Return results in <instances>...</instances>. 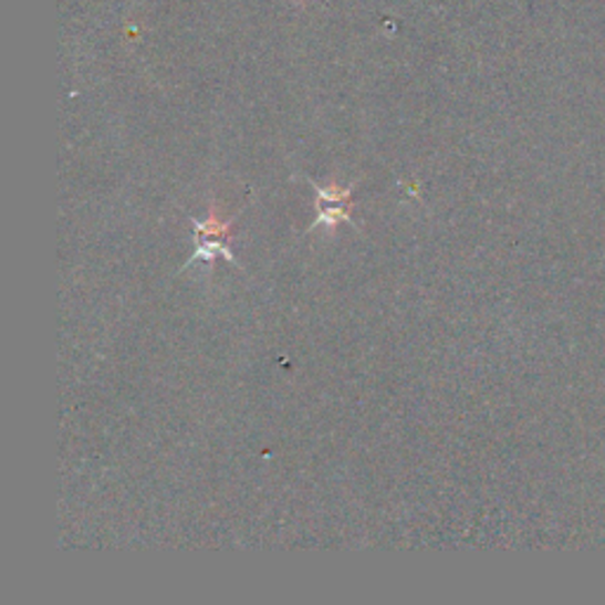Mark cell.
<instances>
[{
    "mask_svg": "<svg viewBox=\"0 0 605 605\" xmlns=\"http://www.w3.org/2000/svg\"><path fill=\"white\" fill-rule=\"evenodd\" d=\"M315 192H317V220L313 222V228H310V232L313 230H320V228H326V230H334L338 222H351L355 228V220H353V192H355V182L351 187H338V185H330V187H320L315 185Z\"/></svg>",
    "mask_w": 605,
    "mask_h": 605,
    "instance_id": "2",
    "label": "cell"
},
{
    "mask_svg": "<svg viewBox=\"0 0 605 605\" xmlns=\"http://www.w3.org/2000/svg\"><path fill=\"white\" fill-rule=\"evenodd\" d=\"M241 211H244V209H239L230 218H218V211L211 209L209 218H206V220L189 218V222L195 225V253L187 258V263L182 265V270L189 268L192 263H197V261H204L206 265H213L216 255H222L225 261H230V265L241 268L239 261H237V255L230 249L232 237H234V222L241 216Z\"/></svg>",
    "mask_w": 605,
    "mask_h": 605,
    "instance_id": "1",
    "label": "cell"
}]
</instances>
